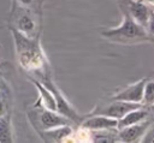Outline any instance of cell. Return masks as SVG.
<instances>
[{"instance_id": "cell-5", "label": "cell", "mask_w": 154, "mask_h": 143, "mask_svg": "<svg viewBox=\"0 0 154 143\" xmlns=\"http://www.w3.org/2000/svg\"><path fill=\"white\" fill-rule=\"evenodd\" d=\"M146 79L147 78H141L140 81L125 87L124 89L113 94L108 100H118V101H126V102H134V103H142L143 87H144Z\"/></svg>"}, {"instance_id": "cell-10", "label": "cell", "mask_w": 154, "mask_h": 143, "mask_svg": "<svg viewBox=\"0 0 154 143\" xmlns=\"http://www.w3.org/2000/svg\"><path fill=\"white\" fill-rule=\"evenodd\" d=\"M38 93H40V102L42 103V106L47 109H52V111H57V107H55V100H54V96L52 94V91L43 84V83H40V82H34Z\"/></svg>"}, {"instance_id": "cell-6", "label": "cell", "mask_w": 154, "mask_h": 143, "mask_svg": "<svg viewBox=\"0 0 154 143\" xmlns=\"http://www.w3.org/2000/svg\"><path fill=\"white\" fill-rule=\"evenodd\" d=\"M118 119L103 114H89L88 118L81 121V127L89 131L100 130H117Z\"/></svg>"}, {"instance_id": "cell-3", "label": "cell", "mask_w": 154, "mask_h": 143, "mask_svg": "<svg viewBox=\"0 0 154 143\" xmlns=\"http://www.w3.org/2000/svg\"><path fill=\"white\" fill-rule=\"evenodd\" d=\"M53 94L54 100H55V107H57V112L60 113L61 115L66 117L67 119H70L72 123H77L81 124V121L83 120V118L79 117V114L75 111V108L70 105V102L65 99V96L59 91V89L51 82V81H46L43 83Z\"/></svg>"}, {"instance_id": "cell-17", "label": "cell", "mask_w": 154, "mask_h": 143, "mask_svg": "<svg viewBox=\"0 0 154 143\" xmlns=\"http://www.w3.org/2000/svg\"><path fill=\"white\" fill-rule=\"evenodd\" d=\"M146 29H147V32L150 37V42H154V12L153 11H150L149 19H148V23L146 25Z\"/></svg>"}, {"instance_id": "cell-2", "label": "cell", "mask_w": 154, "mask_h": 143, "mask_svg": "<svg viewBox=\"0 0 154 143\" xmlns=\"http://www.w3.org/2000/svg\"><path fill=\"white\" fill-rule=\"evenodd\" d=\"M143 106L142 103H134L126 101H118V100H108L107 103L97 106L90 114H103L111 118L119 119L128 112Z\"/></svg>"}, {"instance_id": "cell-11", "label": "cell", "mask_w": 154, "mask_h": 143, "mask_svg": "<svg viewBox=\"0 0 154 143\" xmlns=\"http://www.w3.org/2000/svg\"><path fill=\"white\" fill-rule=\"evenodd\" d=\"M90 141L97 143H114L119 142L117 130H100V131H89Z\"/></svg>"}, {"instance_id": "cell-13", "label": "cell", "mask_w": 154, "mask_h": 143, "mask_svg": "<svg viewBox=\"0 0 154 143\" xmlns=\"http://www.w3.org/2000/svg\"><path fill=\"white\" fill-rule=\"evenodd\" d=\"M12 130H11V123L7 117L0 115V143H12Z\"/></svg>"}, {"instance_id": "cell-20", "label": "cell", "mask_w": 154, "mask_h": 143, "mask_svg": "<svg viewBox=\"0 0 154 143\" xmlns=\"http://www.w3.org/2000/svg\"><path fill=\"white\" fill-rule=\"evenodd\" d=\"M148 1H150L152 4H154V0H148Z\"/></svg>"}, {"instance_id": "cell-19", "label": "cell", "mask_w": 154, "mask_h": 143, "mask_svg": "<svg viewBox=\"0 0 154 143\" xmlns=\"http://www.w3.org/2000/svg\"><path fill=\"white\" fill-rule=\"evenodd\" d=\"M18 1H19V2H22L23 5H30L32 0H18Z\"/></svg>"}, {"instance_id": "cell-16", "label": "cell", "mask_w": 154, "mask_h": 143, "mask_svg": "<svg viewBox=\"0 0 154 143\" xmlns=\"http://www.w3.org/2000/svg\"><path fill=\"white\" fill-rule=\"evenodd\" d=\"M141 142H144V143H154V123L153 121L149 125V127L146 131V133L143 135Z\"/></svg>"}, {"instance_id": "cell-1", "label": "cell", "mask_w": 154, "mask_h": 143, "mask_svg": "<svg viewBox=\"0 0 154 143\" xmlns=\"http://www.w3.org/2000/svg\"><path fill=\"white\" fill-rule=\"evenodd\" d=\"M100 35L109 42L120 44H137L142 42H150V37L147 29L137 24L126 12L123 14V19L118 26L105 29Z\"/></svg>"}, {"instance_id": "cell-8", "label": "cell", "mask_w": 154, "mask_h": 143, "mask_svg": "<svg viewBox=\"0 0 154 143\" xmlns=\"http://www.w3.org/2000/svg\"><path fill=\"white\" fill-rule=\"evenodd\" d=\"M126 13L140 25L144 26L148 23L149 19V14H150V10L148 8V6L141 1V0H130L128 2V10Z\"/></svg>"}, {"instance_id": "cell-7", "label": "cell", "mask_w": 154, "mask_h": 143, "mask_svg": "<svg viewBox=\"0 0 154 143\" xmlns=\"http://www.w3.org/2000/svg\"><path fill=\"white\" fill-rule=\"evenodd\" d=\"M38 121H40V125H41L43 131L52 130V129L64 126V125H72L73 124L70 119L61 115L57 111H52V109H47V108H43L42 111H40Z\"/></svg>"}, {"instance_id": "cell-15", "label": "cell", "mask_w": 154, "mask_h": 143, "mask_svg": "<svg viewBox=\"0 0 154 143\" xmlns=\"http://www.w3.org/2000/svg\"><path fill=\"white\" fill-rule=\"evenodd\" d=\"M18 28L23 32H31L35 29V23L34 19L29 14H23L18 19Z\"/></svg>"}, {"instance_id": "cell-9", "label": "cell", "mask_w": 154, "mask_h": 143, "mask_svg": "<svg viewBox=\"0 0 154 143\" xmlns=\"http://www.w3.org/2000/svg\"><path fill=\"white\" fill-rule=\"evenodd\" d=\"M148 115H149V112H148V108L146 106H141L138 108H135V109L128 112L126 114H124L122 118L118 119L117 130L123 129V127L129 126V125L141 123V121L148 119Z\"/></svg>"}, {"instance_id": "cell-18", "label": "cell", "mask_w": 154, "mask_h": 143, "mask_svg": "<svg viewBox=\"0 0 154 143\" xmlns=\"http://www.w3.org/2000/svg\"><path fill=\"white\" fill-rule=\"evenodd\" d=\"M6 113V103L4 100V95L0 93V115H4Z\"/></svg>"}, {"instance_id": "cell-4", "label": "cell", "mask_w": 154, "mask_h": 143, "mask_svg": "<svg viewBox=\"0 0 154 143\" xmlns=\"http://www.w3.org/2000/svg\"><path fill=\"white\" fill-rule=\"evenodd\" d=\"M150 124H152V120L146 119V120H143L141 123H137V124H134V125H129V126H125L123 129L117 130V135H118L119 142H123V143L141 142L143 135L146 133V131L148 130Z\"/></svg>"}, {"instance_id": "cell-14", "label": "cell", "mask_w": 154, "mask_h": 143, "mask_svg": "<svg viewBox=\"0 0 154 143\" xmlns=\"http://www.w3.org/2000/svg\"><path fill=\"white\" fill-rule=\"evenodd\" d=\"M142 105L146 107L154 105V79H150V78L146 79V83L143 87Z\"/></svg>"}, {"instance_id": "cell-12", "label": "cell", "mask_w": 154, "mask_h": 143, "mask_svg": "<svg viewBox=\"0 0 154 143\" xmlns=\"http://www.w3.org/2000/svg\"><path fill=\"white\" fill-rule=\"evenodd\" d=\"M45 135H47L48 137H51L52 141L55 142H61L65 138L70 137L72 135V127L71 125H64V126H59L52 130H47L45 131Z\"/></svg>"}]
</instances>
